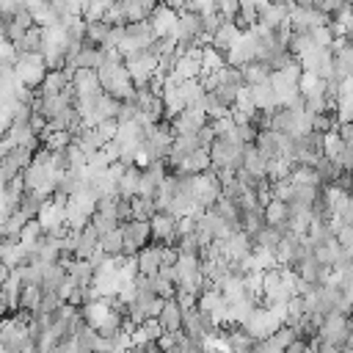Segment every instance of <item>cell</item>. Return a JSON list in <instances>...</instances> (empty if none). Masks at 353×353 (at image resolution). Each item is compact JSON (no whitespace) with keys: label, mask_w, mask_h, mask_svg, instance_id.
<instances>
[{"label":"cell","mask_w":353,"mask_h":353,"mask_svg":"<svg viewBox=\"0 0 353 353\" xmlns=\"http://www.w3.org/2000/svg\"><path fill=\"white\" fill-rule=\"evenodd\" d=\"M350 328H353V317H350V314H339V312H334V314H325V317L320 320V331H317V336L325 339V342H331L334 347L345 350V347H347Z\"/></svg>","instance_id":"1"},{"label":"cell","mask_w":353,"mask_h":353,"mask_svg":"<svg viewBox=\"0 0 353 353\" xmlns=\"http://www.w3.org/2000/svg\"><path fill=\"white\" fill-rule=\"evenodd\" d=\"M306 353H317V350H314V347H312V345H309V347H306Z\"/></svg>","instance_id":"35"},{"label":"cell","mask_w":353,"mask_h":353,"mask_svg":"<svg viewBox=\"0 0 353 353\" xmlns=\"http://www.w3.org/2000/svg\"><path fill=\"white\" fill-rule=\"evenodd\" d=\"M121 237H124V256H135L141 248L152 243V221H124L119 223Z\"/></svg>","instance_id":"2"},{"label":"cell","mask_w":353,"mask_h":353,"mask_svg":"<svg viewBox=\"0 0 353 353\" xmlns=\"http://www.w3.org/2000/svg\"><path fill=\"white\" fill-rule=\"evenodd\" d=\"M201 273L207 279V287L221 290V284L232 276L229 273V259H201Z\"/></svg>","instance_id":"11"},{"label":"cell","mask_w":353,"mask_h":353,"mask_svg":"<svg viewBox=\"0 0 353 353\" xmlns=\"http://www.w3.org/2000/svg\"><path fill=\"white\" fill-rule=\"evenodd\" d=\"M66 273L80 284V287H94V276H97V268L88 262V259H69L66 265Z\"/></svg>","instance_id":"17"},{"label":"cell","mask_w":353,"mask_h":353,"mask_svg":"<svg viewBox=\"0 0 353 353\" xmlns=\"http://www.w3.org/2000/svg\"><path fill=\"white\" fill-rule=\"evenodd\" d=\"M149 22H152V28H154L157 36H174V39H176V8L160 3V6L152 11Z\"/></svg>","instance_id":"8"},{"label":"cell","mask_w":353,"mask_h":353,"mask_svg":"<svg viewBox=\"0 0 353 353\" xmlns=\"http://www.w3.org/2000/svg\"><path fill=\"white\" fill-rule=\"evenodd\" d=\"M154 39H157V33H154V28H152L149 19L127 22V25H124V36H121L119 50L127 55V52H132V50H143V47H149Z\"/></svg>","instance_id":"3"},{"label":"cell","mask_w":353,"mask_h":353,"mask_svg":"<svg viewBox=\"0 0 353 353\" xmlns=\"http://www.w3.org/2000/svg\"><path fill=\"white\" fill-rule=\"evenodd\" d=\"M336 132H339V138H342V143H347V146H353V121H342Z\"/></svg>","instance_id":"31"},{"label":"cell","mask_w":353,"mask_h":353,"mask_svg":"<svg viewBox=\"0 0 353 353\" xmlns=\"http://www.w3.org/2000/svg\"><path fill=\"white\" fill-rule=\"evenodd\" d=\"M157 323L163 325V331H179L182 328V306L176 303V298H165V303L157 314Z\"/></svg>","instance_id":"16"},{"label":"cell","mask_w":353,"mask_h":353,"mask_svg":"<svg viewBox=\"0 0 353 353\" xmlns=\"http://www.w3.org/2000/svg\"><path fill=\"white\" fill-rule=\"evenodd\" d=\"M141 165L135 163V165H127L124 168V174L116 179V193L121 196V199H132V196H138V188H141Z\"/></svg>","instance_id":"13"},{"label":"cell","mask_w":353,"mask_h":353,"mask_svg":"<svg viewBox=\"0 0 353 353\" xmlns=\"http://www.w3.org/2000/svg\"><path fill=\"white\" fill-rule=\"evenodd\" d=\"M154 292L160 295V298H174V292H176V284L171 281V279H165V276H154Z\"/></svg>","instance_id":"28"},{"label":"cell","mask_w":353,"mask_h":353,"mask_svg":"<svg viewBox=\"0 0 353 353\" xmlns=\"http://www.w3.org/2000/svg\"><path fill=\"white\" fill-rule=\"evenodd\" d=\"M132 201V218L135 221H152L160 210H157V201L154 199H149V196H132L130 199ZM130 218V221H132Z\"/></svg>","instance_id":"24"},{"label":"cell","mask_w":353,"mask_h":353,"mask_svg":"<svg viewBox=\"0 0 353 353\" xmlns=\"http://www.w3.org/2000/svg\"><path fill=\"white\" fill-rule=\"evenodd\" d=\"M88 22V30H85V41L97 44V47H108L110 41V33H113V25L108 19H85Z\"/></svg>","instance_id":"19"},{"label":"cell","mask_w":353,"mask_h":353,"mask_svg":"<svg viewBox=\"0 0 353 353\" xmlns=\"http://www.w3.org/2000/svg\"><path fill=\"white\" fill-rule=\"evenodd\" d=\"M14 47H17V52H25V55H41V50H44V28L41 25H30L25 30V36Z\"/></svg>","instance_id":"14"},{"label":"cell","mask_w":353,"mask_h":353,"mask_svg":"<svg viewBox=\"0 0 353 353\" xmlns=\"http://www.w3.org/2000/svg\"><path fill=\"white\" fill-rule=\"evenodd\" d=\"M347 347L353 350V328H350V336H347Z\"/></svg>","instance_id":"34"},{"label":"cell","mask_w":353,"mask_h":353,"mask_svg":"<svg viewBox=\"0 0 353 353\" xmlns=\"http://www.w3.org/2000/svg\"><path fill=\"white\" fill-rule=\"evenodd\" d=\"M0 17H3V8H0Z\"/></svg>","instance_id":"37"},{"label":"cell","mask_w":353,"mask_h":353,"mask_svg":"<svg viewBox=\"0 0 353 353\" xmlns=\"http://www.w3.org/2000/svg\"><path fill=\"white\" fill-rule=\"evenodd\" d=\"M163 3H165V6H171V8H176V11L188 6V0H163Z\"/></svg>","instance_id":"33"},{"label":"cell","mask_w":353,"mask_h":353,"mask_svg":"<svg viewBox=\"0 0 353 353\" xmlns=\"http://www.w3.org/2000/svg\"><path fill=\"white\" fill-rule=\"evenodd\" d=\"M212 168V160H210V152L207 149H196L185 157V163L176 168V171H185V174H204Z\"/></svg>","instance_id":"21"},{"label":"cell","mask_w":353,"mask_h":353,"mask_svg":"<svg viewBox=\"0 0 353 353\" xmlns=\"http://www.w3.org/2000/svg\"><path fill=\"white\" fill-rule=\"evenodd\" d=\"M91 223L99 229V234H105V232H110V229H116V226H119V221H116V218L102 215V212H94V215H91Z\"/></svg>","instance_id":"29"},{"label":"cell","mask_w":353,"mask_h":353,"mask_svg":"<svg viewBox=\"0 0 353 353\" xmlns=\"http://www.w3.org/2000/svg\"><path fill=\"white\" fill-rule=\"evenodd\" d=\"M243 168L254 176H268V160L262 157V152L254 146V143H245V152H243Z\"/></svg>","instance_id":"20"},{"label":"cell","mask_w":353,"mask_h":353,"mask_svg":"<svg viewBox=\"0 0 353 353\" xmlns=\"http://www.w3.org/2000/svg\"><path fill=\"white\" fill-rule=\"evenodd\" d=\"M306 347H309V342H306L303 336H298V339H292V342L287 345L284 353H306Z\"/></svg>","instance_id":"32"},{"label":"cell","mask_w":353,"mask_h":353,"mask_svg":"<svg viewBox=\"0 0 353 353\" xmlns=\"http://www.w3.org/2000/svg\"><path fill=\"white\" fill-rule=\"evenodd\" d=\"M248 94H251L256 110H268L270 113V110L279 108V94H276V88H273L270 80L268 83H259V85H248Z\"/></svg>","instance_id":"10"},{"label":"cell","mask_w":353,"mask_h":353,"mask_svg":"<svg viewBox=\"0 0 353 353\" xmlns=\"http://www.w3.org/2000/svg\"><path fill=\"white\" fill-rule=\"evenodd\" d=\"M207 121H210V119H207L204 110H199V108H185L182 113H176V116L171 119L174 138H176V135H196Z\"/></svg>","instance_id":"4"},{"label":"cell","mask_w":353,"mask_h":353,"mask_svg":"<svg viewBox=\"0 0 353 353\" xmlns=\"http://www.w3.org/2000/svg\"><path fill=\"white\" fill-rule=\"evenodd\" d=\"M74 143H77L85 154H94V152H99V149L105 146V141H102L99 130H97V127H85V124L74 132Z\"/></svg>","instance_id":"18"},{"label":"cell","mask_w":353,"mask_h":353,"mask_svg":"<svg viewBox=\"0 0 353 353\" xmlns=\"http://www.w3.org/2000/svg\"><path fill=\"white\" fill-rule=\"evenodd\" d=\"M215 3V11L223 14L226 19H234V14L240 11V0H212Z\"/></svg>","instance_id":"30"},{"label":"cell","mask_w":353,"mask_h":353,"mask_svg":"<svg viewBox=\"0 0 353 353\" xmlns=\"http://www.w3.org/2000/svg\"><path fill=\"white\" fill-rule=\"evenodd\" d=\"M50 199H52V196H50L47 190H28V188H25V193L19 196L14 212H19L25 221H33V218L41 215V210L50 204Z\"/></svg>","instance_id":"5"},{"label":"cell","mask_w":353,"mask_h":353,"mask_svg":"<svg viewBox=\"0 0 353 353\" xmlns=\"http://www.w3.org/2000/svg\"><path fill=\"white\" fill-rule=\"evenodd\" d=\"M176 240V215L171 212H157L152 218V243H163V245H174Z\"/></svg>","instance_id":"7"},{"label":"cell","mask_w":353,"mask_h":353,"mask_svg":"<svg viewBox=\"0 0 353 353\" xmlns=\"http://www.w3.org/2000/svg\"><path fill=\"white\" fill-rule=\"evenodd\" d=\"M135 256H138V270L146 273V276H157V270L163 268V259H160V243H149V245L141 248Z\"/></svg>","instance_id":"15"},{"label":"cell","mask_w":353,"mask_h":353,"mask_svg":"<svg viewBox=\"0 0 353 353\" xmlns=\"http://www.w3.org/2000/svg\"><path fill=\"white\" fill-rule=\"evenodd\" d=\"M99 63H102V47L85 41V44L80 47V52L66 63V69H69V72H74V69H99Z\"/></svg>","instance_id":"9"},{"label":"cell","mask_w":353,"mask_h":353,"mask_svg":"<svg viewBox=\"0 0 353 353\" xmlns=\"http://www.w3.org/2000/svg\"><path fill=\"white\" fill-rule=\"evenodd\" d=\"M226 66V55L221 52V50H215L212 44H204L201 47V74H210V72H218V69H223Z\"/></svg>","instance_id":"25"},{"label":"cell","mask_w":353,"mask_h":353,"mask_svg":"<svg viewBox=\"0 0 353 353\" xmlns=\"http://www.w3.org/2000/svg\"><path fill=\"white\" fill-rule=\"evenodd\" d=\"M174 245H176V251H179V256H199L201 259V243H199V237H196V232H190V234H182V237H176L174 240Z\"/></svg>","instance_id":"27"},{"label":"cell","mask_w":353,"mask_h":353,"mask_svg":"<svg viewBox=\"0 0 353 353\" xmlns=\"http://www.w3.org/2000/svg\"><path fill=\"white\" fill-rule=\"evenodd\" d=\"M254 248H256V243H254V237L248 234V232H232L229 237H223V254H226V259H245V256H251L254 254Z\"/></svg>","instance_id":"6"},{"label":"cell","mask_w":353,"mask_h":353,"mask_svg":"<svg viewBox=\"0 0 353 353\" xmlns=\"http://www.w3.org/2000/svg\"><path fill=\"white\" fill-rule=\"evenodd\" d=\"M240 33H243V30L234 25V19H223V22H221V28L215 30V36L210 39V44L226 55V52L232 50V44L240 39Z\"/></svg>","instance_id":"12"},{"label":"cell","mask_w":353,"mask_h":353,"mask_svg":"<svg viewBox=\"0 0 353 353\" xmlns=\"http://www.w3.org/2000/svg\"><path fill=\"white\" fill-rule=\"evenodd\" d=\"M350 317H353V306H350Z\"/></svg>","instance_id":"36"},{"label":"cell","mask_w":353,"mask_h":353,"mask_svg":"<svg viewBox=\"0 0 353 353\" xmlns=\"http://www.w3.org/2000/svg\"><path fill=\"white\" fill-rule=\"evenodd\" d=\"M99 248H102L108 256H113V259L124 256V237H121V229L116 226V229L105 232V234L99 237Z\"/></svg>","instance_id":"23"},{"label":"cell","mask_w":353,"mask_h":353,"mask_svg":"<svg viewBox=\"0 0 353 353\" xmlns=\"http://www.w3.org/2000/svg\"><path fill=\"white\" fill-rule=\"evenodd\" d=\"M290 179L298 182V185H323L317 168L314 165H306V163H295L292 171H290Z\"/></svg>","instance_id":"26"},{"label":"cell","mask_w":353,"mask_h":353,"mask_svg":"<svg viewBox=\"0 0 353 353\" xmlns=\"http://www.w3.org/2000/svg\"><path fill=\"white\" fill-rule=\"evenodd\" d=\"M270 66L265 63V61H251V63H245L243 66V80H245V85H259V83H268L270 80Z\"/></svg>","instance_id":"22"}]
</instances>
